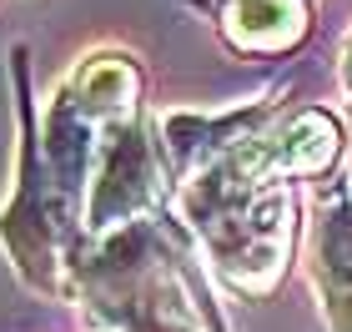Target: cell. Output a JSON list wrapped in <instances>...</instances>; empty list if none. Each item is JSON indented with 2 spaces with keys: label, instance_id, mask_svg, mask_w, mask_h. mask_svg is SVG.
Wrapping results in <instances>:
<instances>
[]
</instances>
